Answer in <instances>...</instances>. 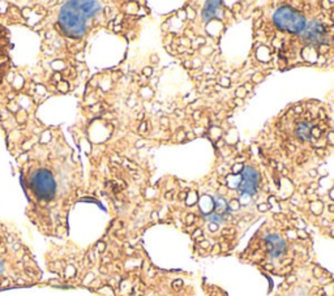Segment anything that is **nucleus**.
Wrapping results in <instances>:
<instances>
[{
    "label": "nucleus",
    "mask_w": 334,
    "mask_h": 296,
    "mask_svg": "<svg viewBox=\"0 0 334 296\" xmlns=\"http://www.w3.org/2000/svg\"><path fill=\"white\" fill-rule=\"evenodd\" d=\"M266 241V249L273 257H281L286 253V243H284L279 235H268L265 239Z\"/></svg>",
    "instance_id": "5"
},
{
    "label": "nucleus",
    "mask_w": 334,
    "mask_h": 296,
    "mask_svg": "<svg viewBox=\"0 0 334 296\" xmlns=\"http://www.w3.org/2000/svg\"><path fill=\"white\" fill-rule=\"evenodd\" d=\"M209 230H210L212 232H216L217 230H218V225H217V223H213V222H212V223L209 225Z\"/></svg>",
    "instance_id": "13"
},
{
    "label": "nucleus",
    "mask_w": 334,
    "mask_h": 296,
    "mask_svg": "<svg viewBox=\"0 0 334 296\" xmlns=\"http://www.w3.org/2000/svg\"><path fill=\"white\" fill-rule=\"evenodd\" d=\"M30 187L38 197L43 200H51L56 193V183L52 174L48 170H38L30 179Z\"/></svg>",
    "instance_id": "3"
},
{
    "label": "nucleus",
    "mask_w": 334,
    "mask_h": 296,
    "mask_svg": "<svg viewBox=\"0 0 334 296\" xmlns=\"http://www.w3.org/2000/svg\"><path fill=\"white\" fill-rule=\"evenodd\" d=\"M183 287V281L181 279H176V281L172 282V288L174 290H180Z\"/></svg>",
    "instance_id": "11"
},
{
    "label": "nucleus",
    "mask_w": 334,
    "mask_h": 296,
    "mask_svg": "<svg viewBox=\"0 0 334 296\" xmlns=\"http://www.w3.org/2000/svg\"><path fill=\"white\" fill-rule=\"evenodd\" d=\"M150 69L151 68H145V69H144V74H146V76H150V73L153 72V71H150Z\"/></svg>",
    "instance_id": "19"
},
{
    "label": "nucleus",
    "mask_w": 334,
    "mask_h": 296,
    "mask_svg": "<svg viewBox=\"0 0 334 296\" xmlns=\"http://www.w3.org/2000/svg\"><path fill=\"white\" fill-rule=\"evenodd\" d=\"M296 136L302 141H308L311 138V128L308 123H299L296 127Z\"/></svg>",
    "instance_id": "8"
},
{
    "label": "nucleus",
    "mask_w": 334,
    "mask_h": 296,
    "mask_svg": "<svg viewBox=\"0 0 334 296\" xmlns=\"http://www.w3.org/2000/svg\"><path fill=\"white\" fill-rule=\"evenodd\" d=\"M59 24L68 37L80 38L86 31V16L77 1H67L59 13Z\"/></svg>",
    "instance_id": "1"
},
{
    "label": "nucleus",
    "mask_w": 334,
    "mask_h": 296,
    "mask_svg": "<svg viewBox=\"0 0 334 296\" xmlns=\"http://www.w3.org/2000/svg\"><path fill=\"white\" fill-rule=\"evenodd\" d=\"M311 176H316V171H315V170H312V171H311Z\"/></svg>",
    "instance_id": "21"
},
{
    "label": "nucleus",
    "mask_w": 334,
    "mask_h": 296,
    "mask_svg": "<svg viewBox=\"0 0 334 296\" xmlns=\"http://www.w3.org/2000/svg\"><path fill=\"white\" fill-rule=\"evenodd\" d=\"M329 210H330V211H334V206H333V205H330V206H329Z\"/></svg>",
    "instance_id": "22"
},
{
    "label": "nucleus",
    "mask_w": 334,
    "mask_h": 296,
    "mask_svg": "<svg viewBox=\"0 0 334 296\" xmlns=\"http://www.w3.org/2000/svg\"><path fill=\"white\" fill-rule=\"evenodd\" d=\"M192 220H195V215H193V214H188V216H187V223L191 225Z\"/></svg>",
    "instance_id": "15"
},
{
    "label": "nucleus",
    "mask_w": 334,
    "mask_h": 296,
    "mask_svg": "<svg viewBox=\"0 0 334 296\" xmlns=\"http://www.w3.org/2000/svg\"><path fill=\"white\" fill-rule=\"evenodd\" d=\"M201 235H202V231H201V230H196V232L192 235V236H193V239H196V237L201 236Z\"/></svg>",
    "instance_id": "17"
},
{
    "label": "nucleus",
    "mask_w": 334,
    "mask_h": 296,
    "mask_svg": "<svg viewBox=\"0 0 334 296\" xmlns=\"http://www.w3.org/2000/svg\"><path fill=\"white\" fill-rule=\"evenodd\" d=\"M77 3H78V8L86 16V18L92 17L98 11H101V4L98 1H77Z\"/></svg>",
    "instance_id": "6"
},
{
    "label": "nucleus",
    "mask_w": 334,
    "mask_h": 296,
    "mask_svg": "<svg viewBox=\"0 0 334 296\" xmlns=\"http://www.w3.org/2000/svg\"><path fill=\"white\" fill-rule=\"evenodd\" d=\"M311 134H313L315 137H320L321 136V130L319 128H313V129H311Z\"/></svg>",
    "instance_id": "12"
},
{
    "label": "nucleus",
    "mask_w": 334,
    "mask_h": 296,
    "mask_svg": "<svg viewBox=\"0 0 334 296\" xmlns=\"http://www.w3.org/2000/svg\"><path fill=\"white\" fill-rule=\"evenodd\" d=\"M4 271V261L0 258V274Z\"/></svg>",
    "instance_id": "18"
},
{
    "label": "nucleus",
    "mask_w": 334,
    "mask_h": 296,
    "mask_svg": "<svg viewBox=\"0 0 334 296\" xmlns=\"http://www.w3.org/2000/svg\"><path fill=\"white\" fill-rule=\"evenodd\" d=\"M288 281H290V282H294V281H295V277H290V279H288Z\"/></svg>",
    "instance_id": "23"
},
{
    "label": "nucleus",
    "mask_w": 334,
    "mask_h": 296,
    "mask_svg": "<svg viewBox=\"0 0 334 296\" xmlns=\"http://www.w3.org/2000/svg\"><path fill=\"white\" fill-rule=\"evenodd\" d=\"M228 207H230L231 210H238V209L240 207L239 201H238V200H231V202H230V205H228Z\"/></svg>",
    "instance_id": "10"
},
{
    "label": "nucleus",
    "mask_w": 334,
    "mask_h": 296,
    "mask_svg": "<svg viewBox=\"0 0 334 296\" xmlns=\"http://www.w3.org/2000/svg\"><path fill=\"white\" fill-rule=\"evenodd\" d=\"M239 188L242 189V192L248 193V194L253 196V194H256V190H257V181H252V180L243 179V181L240 183Z\"/></svg>",
    "instance_id": "9"
},
{
    "label": "nucleus",
    "mask_w": 334,
    "mask_h": 296,
    "mask_svg": "<svg viewBox=\"0 0 334 296\" xmlns=\"http://www.w3.org/2000/svg\"><path fill=\"white\" fill-rule=\"evenodd\" d=\"M54 78H56L55 81H60V74H59V73H56L55 76H54Z\"/></svg>",
    "instance_id": "20"
},
{
    "label": "nucleus",
    "mask_w": 334,
    "mask_h": 296,
    "mask_svg": "<svg viewBox=\"0 0 334 296\" xmlns=\"http://www.w3.org/2000/svg\"><path fill=\"white\" fill-rule=\"evenodd\" d=\"M326 29L317 21H312L308 25H305V29L303 30V39L307 41L311 45L317 43H325L326 42Z\"/></svg>",
    "instance_id": "4"
},
{
    "label": "nucleus",
    "mask_w": 334,
    "mask_h": 296,
    "mask_svg": "<svg viewBox=\"0 0 334 296\" xmlns=\"http://www.w3.org/2000/svg\"><path fill=\"white\" fill-rule=\"evenodd\" d=\"M268 209H269L268 204H261V205H258V210H260V211H266Z\"/></svg>",
    "instance_id": "14"
},
{
    "label": "nucleus",
    "mask_w": 334,
    "mask_h": 296,
    "mask_svg": "<svg viewBox=\"0 0 334 296\" xmlns=\"http://www.w3.org/2000/svg\"><path fill=\"white\" fill-rule=\"evenodd\" d=\"M328 47H329L328 45H325V43H322V45H321V50H320V51H321V53H325L326 51H328Z\"/></svg>",
    "instance_id": "16"
},
{
    "label": "nucleus",
    "mask_w": 334,
    "mask_h": 296,
    "mask_svg": "<svg viewBox=\"0 0 334 296\" xmlns=\"http://www.w3.org/2000/svg\"><path fill=\"white\" fill-rule=\"evenodd\" d=\"M219 5H222L221 1H207L206 7L202 11V17H205V20H209V18L214 17L216 12L221 8Z\"/></svg>",
    "instance_id": "7"
},
{
    "label": "nucleus",
    "mask_w": 334,
    "mask_h": 296,
    "mask_svg": "<svg viewBox=\"0 0 334 296\" xmlns=\"http://www.w3.org/2000/svg\"><path fill=\"white\" fill-rule=\"evenodd\" d=\"M274 24L279 30L300 34L305 29V18L291 7H281L274 13Z\"/></svg>",
    "instance_id": "2"
}]
</instances>
